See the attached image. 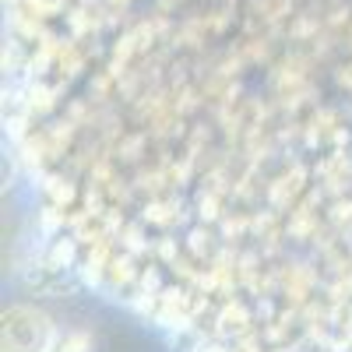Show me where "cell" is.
<instances>
[{
	"label": "cell",
	"mask_w": 352,
	"mask_h": 352,
	"mask_svg": "<svg viewBox=\"0 0 352 352\" xmlns=\"http://www.w3.org/2000/svg\"><path fill=\"white\" fill-rule=\"evenodd\" d=\"M88 349H92V342H88L85 331H74V335H67L60 345H56V352H88Z\"/></svg>",
	"instance_id": "7a4b0ae2"
},
{
	"label": "cell",
	"mask_w": 352,
	"mask_h": 352,
	"mask_svg": "<svg viewBox=\"0 0 352 352\" xmlns=\"http://www.w3.org/2000/svg\"><path fill=\"white\" fill-rule=\"evenodd\" d=\"M53 324L32 307H11L4 314V352H50Z\"/></svg>",
	"instance_id": "6da1fadb"
}]
</instances>
